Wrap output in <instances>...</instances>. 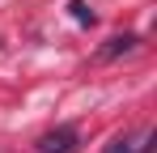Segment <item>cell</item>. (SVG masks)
Returning a JSON list of instances; mask_svg holds the SVG:
<instances>
[{"label": "cell", "mask_w": 157, "mask_h": 153, "mask_svg": "<svg viewBox=\"0 0 157 153\" xmlns=\"http://www.w3.org/2000/svg\"><path fill=\"white\" fill-rule=\"evenodd\" d=\"M77 149H81V132L72 124H59L34 140V153H77Z\"/></svg>", "instance_id": "6da1fadb"}, {"label": "cell", "mask_w": 157, "mask_h": 153, "mask_svg": "<svg viewBox=\"0 0 157 153\" xmlns=\"http://www.w3.org/2000/svg\"><path fill=\"white\" fill-rule=\"evenodd\" d=\"M149 149H153V132H144L140 140L128 136V132H119V136H110V140H106L102 153H149Z\"/></svg>", "instance_id": "7a4b0ae2"}, {"label": "cell", "mask_w": 157, "mask_h": 153, "mask_svg": "<svg viewBox=\"0 0 157 153\" xmlns=\"http://www.w3.org/2000/svg\"><path fill=\"white\" fill-rule=\"evenodd\" d=\"M140 47V34H115V38H106V47L98 51V55H102V60H119V55H128V51H136Z\"/></svg>", "instance_id": "3957f363"}, {"label": "cell", "mask_w": 157, "mask_h": 153, "mask_svg": "<svg viewBox=\"0 0 157 153\" xmlns=\"http://www.w3.org/2000/svg\"><path fill=\"white\" fill-rule=\"evenodd\" d=\"M68 13H72V22H77V26H94V22H98V17H94V9H89L85 0H72V4H68Z\"/></svg>", "instance_id": "277c9868"}]
</instances>
